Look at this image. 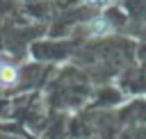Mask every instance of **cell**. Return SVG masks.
Segmentation results:
<instances>
[{"label":"cell","mask_w":146,"mask_h":139,"mask_svg":"<svg viewBox=\"0 0 146 139\" xmlns=\"http://www.w3.org/2000/svg\"><path fill=\"white\" fill-rule=\"evenodd\" d=\"M82 2H84V5H98L100 0H82Z\"/></svg>","instance_id":"3"},{"label":"cell","mask_w":146,"mask_h":139,"mask_svg":"<svg viewBox=\"0 0 146 139\" xmlns=\"http://www.w3.org/2000/svg\"><path fill=\"white\" fill-rule=\"evenodd\" d=\"M18 82V68L14 64H5L0 68V84L2 87H14Z\"/></svg>","instance_id":"1"},{"label":"cell","mask_w":146,"mask_h":139,"mask_svg":"<svg viewBox=\"0 0 146 139\" xmlns=\"http://www.w3.org/2000/svg\"><path fill=\"white\" fill-rule=\"evenodd\" d=\"M89 32L94 34V36H103V34H107L110 30H112V25H110V21L107 18H103V16H96L94 21H89Z\"/></svg>","instance_id":"2"},{"label":"cell","mask_w":146,"mask_h":139,"mask_svg":"<svg viewBox=\"0 0 146 139\" xmlns=\"http://www.w3.org/2000/svg\"><path fill=\"white\" fill-rule=\"evenodd\" d=\"M2 66H5V64H2V62H0V68H2Z\"/></svg>","instance_id":"4"}]
</instances>
